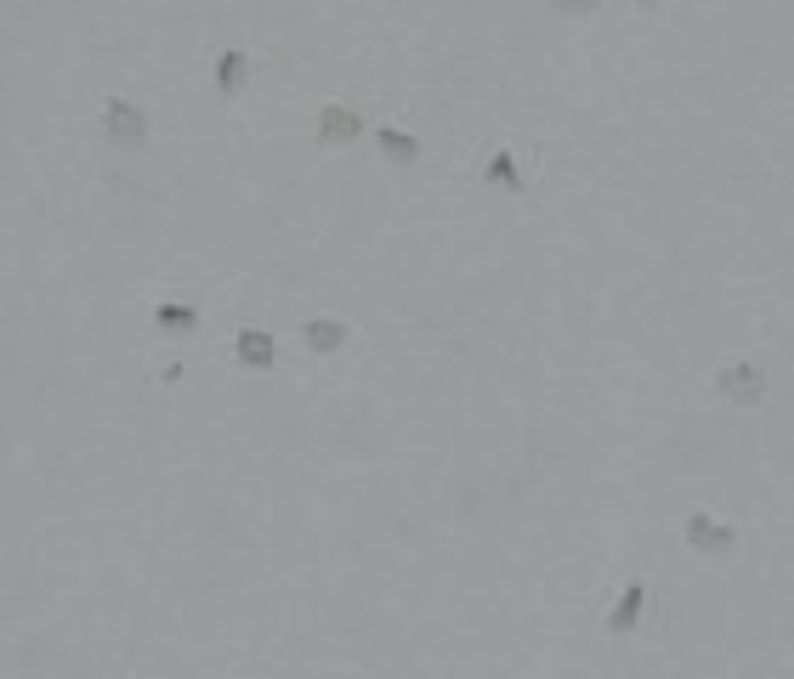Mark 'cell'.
Returning a JSON list of instances; mask_svg holds the SVG:
<instances>
[{"label": "cell", "mask_w": 794, "mask_h": 679, "mask_svg": "<svg viewBox=\"0 0 794 679\" xmlns=\"http://www.w3.org/2000/svg\"><path fill=\"white\" fill-rule=\"evenodd\" d=\"M97 136L114 148V153H143L148 136H154V114L143 108V102L131 96H103V108H97Z\"/></svg>", "instance_id": "cell-1"}, {"label": "cell", "mask_w": 794, "mask_h": 679, "mask_svg": "<svg viewBox=\"0 0 794 679\" xmlns=\"http://www.w3.org/2000/svg\"><path fill=\"white\" fill-rule=\"evenodd\" d=\"M715 396L726 407L767 402V368H760V362H726V368H715Z\"/></svg>", "instance_id": "cell-2"}, {"label": "cell", "mask_w": 794, "mask_h": 679, "mask_svg": "<svg viewBox=\"0 0 794 679\" xmlns=\"http://www.w3.org/2000/svg\"><path fill=\"white\" fill-rule=\"evenodd\" d=\"M687 550L721 561V555L738 550V527L721 521V516H710V509H692V516H687Z\"/></svg>", "instance_id": "cell-3"}, {"label": "cell", "mask_w": 794, "mask_h": 679, "mask_svg": "<svg viewBox=\"0 0 794 679\" xmlns=\"http://www.w3.org/2000/svg\"><path fill=\"white\" fill-rule=\"evenodd\" d=\"M313 136H318V148H352L363 136V114L352 108V102H324Z\"/></svg>", "instance_id": "cell-4"}, {"label": "cell", "mask_w": 794, "mask_h": 679, "mask_svg": "<svg viewBox=\"0 0 794 679\" xmlns=\"http://www.w3.org/2000/svg\"><path fill=\"white\" fill-rule=\"evenodd\" d=\"M234 362H239L245 373H273V368H279V340H273L268 329L245 323V329L234 334Z\"/></svg>", "instance_id": "cell-5"}, {"label": "cell", "mask_w": 794, "mask_h": 679, "mask_svg": "<svg viewBox=\"0 0 794 679\" xmlns=\"http://www.w3.org/2000/svg\"><path fill=\"white\" fill-rule=\"evenodd\" d=\"M483 187H488V193H506V198H517V193L528 187L522 153H511V148H494V153L483 159Z\"/></svg>", "instance_id": "cell-6"}, {"label": "cell", "mask_w": 794, "mask_h": 679, "mask_svg": "<svg viewBox=\"0 0 794 679\" xmlns=\"http://www.w3.org/2000/svg\"><path fill=\"white\" fill-rule=\"evenodd\" d=\"M295 340L313 352V357H336V352H347V340H352V329L341 323V318H307L302 329H295Z\"/></svg>", "instance_id": "cell-7"}, {"label": "cell", "mask_w": 794, "mask_h": 679, "mask_svg": "<svg viewBox=\"0 0 794 679\" xmlns=\"http://www.w3.org/2000/svg\"><path fill=\"white\" fill-rule=\"evenodd\" d=\"M642 618H647V577H631L624 595H619V606L608 611V634H631Z\"/></svg>", "instance_id": "cell-8"}, {"label": "cell", "mask_w": 794, "mask_h": 679, "mask_svg": "<svg viewBox=\"0 0 794 679\" xmlns=\"http://www.w3.org/2000/svg\"><path fill=\"white\" fill-rule=\"evenodd\" d=\"M245 85H250V51L227 46V51L216 57V96H222V102H239Z\"/></svg>", "instance_id": "cell-9"}, {"label": "cell", "mask_w": 794, "mask_h": 679, "mask_svg": "<svg viewBox=\"0 0 794 679\" xmlns=\"http://www.w3.org/2000/svg\"><path fill=\"white\" fill-rule=\"evenodd\" d=\"M375 153L386 164H415L420 159V136L415 130H397V125H375Z\"/></svg>", "instance_id": "cell-10"}, {"label": "cell", "mask_w": 794, "mask_h": 679, "mask_svg": "<svg viewBox=\"0 0 794 679\" xmlns=\"http://www.w3.org/2000/svg\"><path fill=\"white\" fill-rule=\"evenodd\" d=\"M154 329L159 334H193L198 329V300H159L154 306Z\"/></svg>", "instance_id": "cell-11"}, {"label": "cell", "mask_w": 794, "mask_h": 679, "mask_svg": "<svg viewBox=\"0 0 794 679\" xmlns=\"http://www.w3.org/2000/svg\"><path fill=\"white\" fill-rule=\"evenodd\" d=\"M545 7H551L556 18H568V23H585V18L602 12V0H545Z\"/></svg>", "instance_id": "cell-12"}, {"label": "cell", "mask_w": 794, "mask_h": 679, "mask_svg": "<svg viewBox=\"0 0 794 679\" xmlns=\"http://www.w3.org/2000/svg\"><path fill=\"white\" fill-rule=\"evenodd\" d=\"M636 7H642V12H653V7H658V0H636Z\"/></svg>", "instance_id": "cell-13"}]
</instances>
